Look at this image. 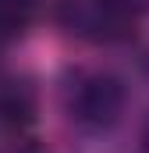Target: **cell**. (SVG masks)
<instances>
[{
  "instance_id": "7a4b0ae2",
  "label": "cell",
  "mask_w": 149,
  "mask_h": 153,
  "mask_svg": "<svg viewBox=\"0 0 149 153\" xmlns=\"http://www.w3.org/2000/svg\"><path fill=\"white\" fill-rule=\"evenodd\" d=\"M57 22L89 43H124L139 29L135 0H64Z\"/></svg>"
},
{
  "instance_id": "3957f363",
  "label": "cell",
  "mask_w": 149,
  "mask_h": 153,
  "mask_svg": "<svg viewBox=\"0 0 149 153\" xmlns=\"http://www.w3.org/2000/svg\"><path fill=\"white\" fill-rule=\"evenodd\" d=\"M36 121V89L25 78L0 82V132H21Z\"/></svg>"
},
{
  "instance_id": "277c9868",
  "label": "cell",
  "mask_w": 149,
  "mask_h": 153,
  "mask_svg": "<svg viewBox=\"0 0 149 153\" xmlns=\"http://www.w3.org/2000/svg\"><path fill=\"white\" fill-rule=\"evenodd\" d=\"M32 22V0H0V39L21 36Z\"/></svg>"
},
{
  "instance_id": "5b68a950",
  "label": "cell",
  "mask_w": 149,
  "mask_h": 153,
  "mask_svg": "<svg viewBox=\"0 0 149 153\" xmlns=\"http://www.w3.org/2000/svg\"><path fill=\"white\" fill-rule=\"evenodd\" d=\"M139 150H142V153H149V121L142 125V135H139Z\"/></svg>"
},
{
  "instance_id": "6da1fadb",
  "label": "cell",
  "mask_w": 149,
  "mask_h": 153,
  "mask_svg": "<svg viewBox=\"0 0 149 153\" xmlns=\"http://www.w3.org/2000/svg\"><path fill=\"white\" fill-rule=\"evenodd\" d=\"M124 82L110 71H74L64 85V111L85 132L114 128L124 114Z\"/></svg>"
}]
</instances>
